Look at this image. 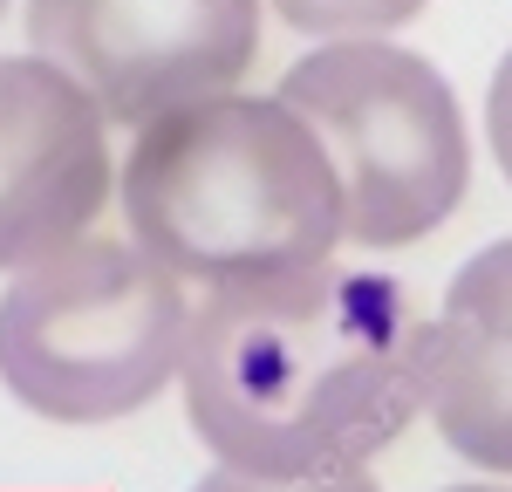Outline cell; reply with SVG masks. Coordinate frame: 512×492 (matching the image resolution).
<instances>
[{
    "label": "cell",
    "instance_id": "cell-1",
    "mask_svg": "<svg viewBox=\"0 0 512 492\" xmlns=\"http://www.w3.org/2000/svg\"><path fill=\"white\" fill-rule=\"evenodd\" d=\"M424 342L396 281L328 260L205 287L178 356L185 417L233 479L342 486L424 410Z\"/></svg>",
    "mask_w": 512,
    "mask_h": 492
},
{
    "label": "cell",
    "instance_id": "cell-2",
    "mask_svg": "<svg viewBox=\"0 0 512 492\" xmlns=\"http://www.w3.org/2000/svg\"><path fill=\"white\" fill-rule=\"evenodd\" d=\"M130 240L178 281L226 287L335 260L342 185L280 96H198L137 123L123 158Z\"/></svg>",
    "mask_w": 512,
    "mask_h": 492
},
{
    "label": "cell",
    "instance_id": "cell-3",
    "mask_svg": "<svg viewBox=\"0 0 512 492\" xmlns=\"http://www.w3.org/2000/svg\"><path fill=\"white\" fill-rule=\"evenodd\" d=\"M192 335L185 281L137 240L76 233L14 267L0 294V383L55 424H110L178 383Z\"/></svg>",
    "mask_w": 512,
    "mask_h": 492
},
{
    "label": "cell",
    "instance_id": "cell-4",
    "mask_svg": "<svg viewBox=\"0 0 512 492\" xmlns=\"http://www.w3.org/2000/svg\"><path fill=\"white\" fill-rule=\"evenodd\" d=\"M342 185V240L396 253L437 233L472 185V137L451 82L376 35H335L280 82Z\"/></svg>",
    "mask_w": 512,
    "mask_h": 492
},
{
    "label": "cell",
    "instance_id": "cell-5",
    "mask_svg": "<svg viewBox=\"0 0 512 492\" xmlns=\"http://www.w3.org/2000/svg\"><path fill=\"white\" fill-rule=\"evenodd\" d=\"M28 41L89 89L103 123L137 130L253 69L260 0H28Z\"/></svg>",
    "mask_w": 512,
    "mask_h": 492
},
{
    "label": "cell",
    "instance_id": "cell-6",
    "mask_svg": "<svg viewBox=\"0 0 512 492\" xmlns=\"http://www.w3.org/2000/svg\"><path fill=\"white\" fill-rule=\"evenodd\" d=\"M110 199L103 110L48 55H0V274L69 246Z\"/></svg>",
    "mask_w": 512,
    "mask_h": 492
},
{
    "label": "cell",
    "instance_id": "cell-7",
    "mask_svg": "<svg viewBox=\"0 0 512 492\" xmlns=\"http://www.w3.org/2000/svg\"><path fill=\"white\" fill-rule=\"evenodd\" d=\"M424 410L478 472H512V240L485 246L444 287L424 342Z\"/></svg>",
    "mask_w": 512,
    "mask_h": 492
},
{
    "label": "cell",
    "instance_id": "cell-8",
    "mask_svg": "<svg viewBox=\"0 0 512 492\" xmlns=\"http://www.w3.org/2000/svg\"><path fill=\"white\" fill-rule=\"evenodd\" d=\"M431 0H274V14L301 35H390L403 21H417Z\"/></svg>",
    "mask_w": 512,
    "mask_h": 492
},
{
    "label": "cell",
    "instance_id": "cell-9",
    "mask_svg": "<svg viewBox=\"0 0 512 492\" xmlns=\"http://www.w3.org/2000/svg\"><path fill=\"white\" fill-rule=\"evenodd\" d=\"M485 137H492V158L512 185V48L499 62V76H492V96H485Z\"/></svg>",
    "mask_w": 512,
    "mask_h": 492
},
{
    "label": "cell",
    "instance_id": "cell-10",
    "mask_svg": "<svg viewBox=\"0 0 512 492\" xmlns=\"http://www.w3.org/2000/svg\"><path fill=\"white\" fill-rule=\"evenodd\" d=\"M0 7H7V0H0Z\"/></svg>",
    "mask_w": 512,
    "mask_h": 492
}]
</instances>
